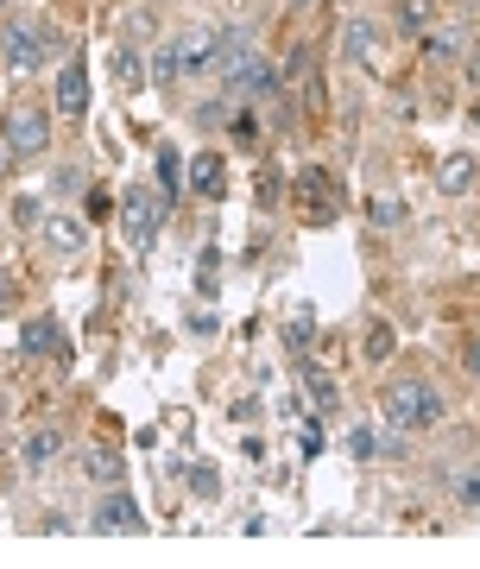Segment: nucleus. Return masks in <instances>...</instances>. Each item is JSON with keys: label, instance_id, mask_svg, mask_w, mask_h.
Here are the masks:
<instances>
[{"label": "nucleus", "instance_id": "obj_4", "mask_svg": "<svg viewBox=\"0 0 480 569\" xmlns=\"http://www.w3.org/2000/svg\"><path fill=\"white\" fill-rule=\"evenodd\" d=\"M159 216H164V197L159 190H146V183L127 197V209H120V228H127V241L140 247V253L159 241Z\"/></svg>", "mask_w": 480, "mask_h": 569}, {"label": "nucleus", "instance_id": "obj_9", "mask_svg": "<svg viewBox=\"0 0 480 569\" xmlns=\"http://www.w3.org/2000/svg\"><path fill=\"white\" fill-rule=\"evenodd\" d=\"M474 183H480V159H474V152H449V159L437 164V190H442V197H468Z\"/></svg>", "mask_w": 480, "mask_h": 569}, {"label": "nucleus", "instance_id": "obj_5", "mask_svg": "<svg viewBox=\"0 0 480 569\" xmlns=\"http://www.w3.org/2000/svg\"><path fill=\"white\" fill-rule=\"evenodd\" d=\"M253 63H260V51H253L247 32H216V63H209V70H221V77L234 82V77H247Z\"/></svg>", "mask_w": 480, "mask_h": 569}, {"label": "nucleus", "instance_id": "obj_33", "mask_svg": "<svg viewBox=\"0 0 480 569\" xmlns=\"http://www.w3.org/2000/svg\"><path fill=\"white\" fill-rule=\"evenodd\" d=\"M461 367H468V373H474V380H480V336H474V342H468V355H461Z\"/></svg>", "mask_w": 480, "mask_h": 569}, {"label": "nucleus", "instance_id": "obj_7", "mask_svg": "<svg viewBox=\"0 0 480 569\" xmlns=\"http://www.w3.org/2000/svg\"><path fill=\"white\" fill-rule=\"evenodd\" d=\"M190 197H202V203H221L228 197V164H221V152H197L190 159Z\"/></svg>", "mask_w": 480, "mask_h": 569}, {"label": "nucleus", "instance_id": "obj_35", "mask_svg": "<svg viewBox=\"0 0 480 569\" xmlns=\"http://www.w3.org/2000/svg\"><path fill=\"white\" fill-rule=\"evenodd\" d=\"M468 77H474V82H480V44H474V58H468Z\"/></svg>", "mask_w": 480, "mask_h": 569}, {"label": "nucleus", "instance_id": "obj_31", "mask_svg": "<svg viewBox=\"0 0 480 569\" xmlns=\"http://www.w3.org/2000/svg\"><path fill=\"white\" fill-rule=\"evenodd\" d=\"M190 481H197V493H202V500H209V493H216V488H221V481H216V468H202V462H197V468H190Z\"/></svg>", "mask_w": 480, "mask_h": 569}, {"label": "nucleus", "instance_id": "obj_21", "mask_svg": "<svg viewBox=\"0 0 480 569\" xmlns=\"http://www.w3.org/2000/svg\"><path fill=\"white\" fill-rule=\"evenodd\" d=\"M310 342H317V329H310V310H298V317L284 323V348H291V355H303Z\"/></svg>", "mask_w": 480, "mask_h": 569}, {"label": "nucleus", "instance_id": "obj_29", "mask_svg": "<svg viewBox=\"0 0 480 569\" xmlns=\"http://www.w3.org/2000/svg\"><path fill=\"white\" fill-rule=\"evenodd\" d=\"M82 209H89V222H101V216L114 209V197H108V190H89V197H82Z\"/></svg>", "mask_w": 480, "mask_h": 569}, {"label": "nucleus", "instance_id": "obj_1", "mask_svg": "<svg viewBox=\"0 0 480 569\" xmlns=\"http://www.w3.org/2000/svg\"><path fill=\"white\" fill-rule=\"evenodd\" d=\"M209 63H216V32H209V26H190V32H178V39L159 44L152 77H159L164 89H178L183 77H197V70H209Z\"/></svg>", "mask_w": 480, "mask_h": 569}, {"label": "nucleus", "instance_id": "obj_14", "mask_svg": "<svg viewBox=\"0 0 480 569\" xmlns=\"http://www.w3.org/2000/svg\"><path fill=\"white\" fill-rule=\"evenodd\" d=\"M63 449V437L51 425L44 430H32V437H26V449H20V462H26V475H39V468H51V456H58Z\"/></svg>", "mask_w": 480, "mask_h": 569}, {"label": "nucleus", "instance_id": "obj_34", "mask_svg": "<svg viewBox=\"0 0 480 569\" xmlns=\"http://www.w3.org/2000/svg\"><path fill=\"white\" fill-rule=\"evenodd\" d=\"M13 305V279H7V266H0V310Z\"/></svg>", "mask_w": 480, "mask_h": 569}, {"label": "nucleus", "instance_id": "obj_2", "mask_svg": "<svg viewBox=\"0 0 480 569\" xmlns=\"http://www.w3.org/2000/svg\"><path fill=\"white\" fill-rule=\"evenodd\" d=\"M380 411H386V425H399V430H430V425H442L449 406H442V392L430 380H392Z\"/></svg>", "mask_w": 480, "mask_h": 569}, {"label": "nucleus", "instance_id": "obj_8", "mask_svg": "<svg viewBox=\"0 0 480 569\" xmlns=\"http://www.w3.org/2000/svg\"><path fill=\"white\" fill-rule=\"evenodd\" d=\"M39 241L51 247V253H63V260H77V253H89V228L70 222V216H44V222H39Z\"/></svg>", "mask_w": 480, "mask_h": 569}, {"label": "nucleus", "instance_id": "obj_27", "mask_svg": "<svg viewBox=\"0 0 480 569\" xmlns=\"http://www.w3.org/2000/svg\"><path fill=\"white\" fill-rule=\"evenodd\" d=\"M228 127H234V140H240V146L260 140V127H253V114H247V108H240V114H228Z\"/></svg>", "mask_w": 480, "mask_h": 569}, {"label": "nucleus", "instance_id": "obj_18", "mask_svg": "<svg viewBox=\"0 0 480 569\" xmlns=\"http://www.w3.org/2000/svg\"><path fill=\"white\" fill-rule=\"evenodd\" d=\"M298 96H303V108H310V114H322V108H329V82H322L317 63H310V70L298 77Z\"/></svg>", "mask_w": 480, "mask_h": 569}, {"label": "nucleus", "instance_id": "obj_32", "mask_svg": "<svg viewBox=\"0 0 480 569\" xmlns=\"http://www.w3.org/2000/svg\"><path fill=\"white\" fill-rule=\"evenodd\" d=\"M13 164H20V152H13V146H7V133H0V178H7Z\"/></svg>", "mask_w": 480, "mask_h": 569}, {"label": "nucleus", "instance_id": "obj_15", "mask_svg": "<svg viewBox=\"0 0 480 569\" xmlns=\"http://www.w3.org/2000/svg\"><path fill=\"white\" fill-rule=\"evenodd\" d=\"M20 348L26 355H51V361H63V355H70V348H63V336H58V323H26V336H20Z\"/></svg>", "mask_w": 480, "mask_h": 569}, {"label": "nucleus", "instance_id": "obj_10", "mask_svg": "<svg viewBox=\"0 0 480 569\" xmlns=\"http://www.w3.org/2000/svg\"><path fill=\"white\" fill-rule=\"evenodd\" d=\"M96 531H146V512L133 507V493L114 488V493L96 507Z\"/></svg>", "mask_w": 480, "mask_h": 569}, {"label": "nucleus", "instance_id": "obj_26", "mask_svg": "<svg viewBox=\"0 0 480 569\" xmlns=\"http://www.w3.org/2000/svg\"><path fill=\"white\" fill-rule=\"evenodd\" d=\"M348 449H354L360 462H373V456H380V437H373V430H354V437H348Z\"/></svg>", "mask_w": 480, "mask_h": 569}, {"label": "nucleus", "instance_id": "obj_11", "mask_svg": "<svg viewBox=\"0 0 480 569\" xmlns=\"http://www.w3.org/2000/svg\"><path fill=\"white\" fill-rule=\"evenodd\" d=\"M461 44H468V32H461V26H430V32H423L418 39V51H423V63H430V70H449V63L461 58Z\"/></svg>", "mask_w": 480, "mask_h": 569}, {"label": "nucleus", "instance_id": "obj_28", "mask_svg": "<svg viewBox=\"0 0 480 569\" xmlns=\"http://www.w3.org/2000/svg\"><path fill=\"white\" fill-rule=\"evenodd\" d=\"M159 183L164 197H178V152H159Z\"/></svg>", "mask_w": 480, "mask_h": 569}, {"label": "nucleus", "instance_id": "obj_12", "mask_svg": "<svg viewBox=\"0 0 480 569\" xmlns=\"http://www.w3.org/2000/svg\"><path fill=\"white\" fill-rule=\"evenodd\" d=\"M58 108L63 114H89V63L82 58H70L58 70Z\"/></svg>", "mask_w": 480, "mask_h": 569}, {"label": "nucleus", "instance_id": "obj_23", "mask_svg": "<svg viewBox=\"0 0 480 569\" xmlns=\"http://www.w3.org/2000/svg\"><path fill=\"white\" fill-rule=\"evenodd\" d=\"M348 58H360V63H373V26H348Z\"/></svg>", "mask_w": 480, "mask_h": 569}, {"label": "nucleus", "instance_id": "obj_40", "mask_svg": "<svg viewBox=\"0 0 480 569\" xmlns=\"http://www.w3.org/2000/svg\"><path fill=\"white\" fill-rule=\"evenodd\" d=\"M474 7H480V0H474Z\"/></svg>", "mask_w": 480, "mask_h": 569}, {"label": "nucleus", "instance_id": "obj_30", "mask_svg": "<svg viewBox=\"0 0 480 569\" xmlns=\"http://www.w3.org/2000/svg\"><path fill=\"white\" fill-rule=\"evenodd\" d=\"M279 190H284V183H279V171L266 164V171H260V203H279Z\"/></svg>", "mask_w": 480, "mask_h": 569}, {"label": "nucleus", "instance_id": "obj_16", "mask_svg": "<svg viewBox=\"0 0 480 569\" xmlns=\"http://www.w3.org/2000/svg\"><path fill=\"white\" fill-rule=\"evenodd\" d=\"M82 475H89V481H108V488H120V475H127V462H120L114 449H89V456H82Z\"/></svg>", "mask_w": 480, "mask_h": 569}, {"label": "nucleus", "instance_id": "obj_24", "mask_svg": "<svg viewBox=\"0 0 480 569\" xmlns=\"http://www.w3.org/2000/svg\"><path fill=\"white\" fill-rule=\"evenodd\" d=\"M114 77H120V82H127V89H133V82H140V77H146V63H140V58H133V44H120V51H114Z\"/></svg>", "mask_w": 480, "mask_h": 569}, {"label": "nucleus", "instance_id": "obj_25", "mask_svg": "<svg viewBox=\"0 0 480 569\" xmlns=\"http://www.w3.org/2000/svg\"><path fill=\"white\" fill-rule=\"evenodd\" d=\"M13 222L20 228H39L44 216H39V197H13Z\"/></svg>", "mask_w": 480, "mask_h": 569}, {"label": "nucleus", "instance_id": "obj_20", "mask_svg": "<svg viewBox=\"0 0 480 569\" xmlns=\"http://www.w3.org/2000/svg\"><path fill=\"white\" fill-rule=\"evenodd\" d=\"M367 222H373V228H399L404 222V203H399V197H373V203H367Z\"/></svg>", "mask_w": 480, "mask_h": 569}, {"label": "nucleus", "instance_id": "obj_39", "mask_svg": "<svg viewBox=\"0 0 480 569\" xmlns=\"http://www.w3.org/2000/svg\"><path fill=\"white\" fill-rule=\"evenodd\" d=\"M0 7H7V0H0Z\"/></svg>", "mask_w": 480, "mask_h": 569}, {"label": "nucleus", "instance_id": "obj_36", "mask_svg": "<svg viewBox=\"0 0 480 569\" xmlns=\"http://www.w3.org/2000/svg\"><path fill=\"white\" fill-rule=\"evenodd\" d=\"M468 114H474V127H480V96H474V108H468Z\"/></svg>", "mask_w": 480, "mask_h": 569}, {"label": "nucleus", "instance_id": "obj_19", "mask_svg": "<svg viewBox=\"0 0 480 569\" xmlns=\"http://www.w3.org/2000/svg\"><path fill=\"white\" fill-rule=\"evenodd\" d=\"M449 493H456V507L480 512V468H468V475H449Z\"/></svg>", "mask_w": 480, "mask_h": 569}, {"label": "nucleus", "instance_id": "obj_6", "mask_svg": "<svg viewBox=\"0 0 480 569\" xmlns=\"http://www.w3.org/2000/svg\"><path fill=\"white\" fill-rule=\"evenodd\" d=\"M7 63H13L20 77H32L44 63V26H7Z\"/></svg>", "mask_w": 480, "mask_h": 569}, {"label": "nucleus", "instance_id": "obj_3", "mask_svg": "<svg viewBox=\"0 0 480 569\" xmlns=\"http://www.w3.org/2000/svg\"><path fill=\"white\" fill-rule=\"evenodd\" d=\"M0 133H7V146H13V152H20V164L39 159L44 146H51V108L26 96V102L7 108V127H0Z\"/></svg>", "mask_w": 480, "mask_h": 569}, {"label": "nucleus", "instance_id": "obj_13", "mask_svg": "<svg viewBox=\"0 0 480 569\" xmlns=\"http://www.w3.org/2000/svg\"><path fill=\"white\" fill-rule=\"evenodd\" d=\"M298 203H310V216H317V222H329V203H336V178H329L322 164L298 171Z\"/></svg>", "mask_w": 480, "mask_h": 569}, {"label": "nucleus", "instance_id": "obj_17", "mask_svg": "<svg viewBox=\"0 0 480 569\" xmlns=\"http://www.w3.org/2000/svg\"><path fill=\"white\" fill-rule=\"evenodd\" d=\"M430 13H437V0H399V32H430Z\"/></svg>", "mask_w": 480, "mask_h": 569}, {"label": "nucleus", "instance_id": "obj_37", "mask_svg": "<svg viewBox=\"0 0 480 569\" xmlns=\"http://www.w3.org/2000/svg\"><path fill=\"white\" fill-rule=\"evenodd\" d=\"M0 58H7V26H0Z\"/></svg>", "mask_w": 480, "mask_h": 569}, {"label": "nucleus", "instance_id": "obj_38", "mask_svg": "<svg viewBox=\"0 0 480 569\" xmlns=\"http://www.w3.org/2000/svg\"><path fill=\"white\" fill-rule=\"evenodd\" d=\"M291 7H310V0H291Z\"/></svg>", "mask_w": 480, "mask_h": 569}, {"label": "nucleus", "instance_id": "obj_22", "mask_svg": "<svg viewBox=\"0 0 480 569\" xmlns=\"http://www.w3.org/2000/svg\"><path fill=\"white\" fill-rule=\"evenodd\" d=\"M360 355H367V361H392V329L373 323L367 329V342H360Z\"/></svg>", "mask_w": 480, "mask_h": 569}]
</instances>
